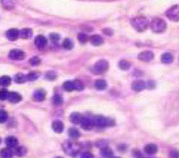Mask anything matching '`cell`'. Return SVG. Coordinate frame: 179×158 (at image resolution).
<instances>
[{"label": "cell", "instance_id": "cell-1", "mask_svg": "<svg viewBox=\"0 0 179 158\" xmlns=\"http://www.w3.org/2000/svg\"><path fill=\"white\" fill-rule=\"evenodd\" d=\"M131 25L137 32H143L149 27V21L146 17H135L131 20Z\"/></svg>", "mask_w": 179, "mask_h": 158}, {"label": "cell", "instance_id": "cell-2", "mask_svg": "<svg viewBox=\"0 0 179 158\" xmlns=\"http://www.w3.org/2000/svg\"><path fill=\"white\" fill-rule=\"evenodd\" d=\"M150 26L154 33H162L166 29V22L160 18H154L151 21Z\"/></svg>", "mask_w": 179, "mask_h": 158}, {"label": "cell", "instance_id": "cell-3", "mask_svg": "<svg viewBox=\"0 0 179 158\" xmlns=\"http://www.w3.org/2000/svg\"><path fill=\"white\" fill-rule=\"evenodd\" d=\"M109 64L105 59H101L99 61L95 64V66H93L92 72L95 74H103L108 70Z\"/></svg>", "mask_w": 179, "mask_h": 158}, {"label": "cell", "instance_id": "cell-4", "mask_svg": "<svg viewBox=\"0 0 179 158\" xmlns=\"http://www.w3.org/2000/svg\"><path fill=\"white\" fill-rule=\"evenodd\" d=\"M92 120L94 122V126H96L98 128H106V127L112 125V121L107 117H104L103 116H96Z\"/></svg>", "mask_w": 179, "mask_h": 158}, {"label": "cell", "instance_id": "cell-5", "mask_svg": "<svg viewBox=\"0 0 179 158\" xmlns=\"http://www.w3.org/2000/svg\"><path fill=\"white\" fill-rule=\"evenodd\" d=\"M63 150L67 155L75 156L78 152L80 151V147L75 143L66 142L65 144H63Z\"/></svg>", "mask_w": 179, "mask_h": 158}, {"label": "cell", "instance_id": "cell-6", "mask_svg": "<svg viewBox=\"0 0 179 158\" xmlns=\"http://www.w3.org/2000/svg\"><path fill=\"white\" fill-rule=\"evenodd\" d=\"M166 15L169 20L172 21H179V4L171 7L166 12Z\"/></svg>", "mask_w": 179, "mask_h": 158}, {"label": "cell", "instance_id": "cell-7", "mask_svg": "<svg viewBox=\"0 0 179 158\" xmlns=\"http://www.w3.org/2000/svg\"><path fill=\"white\" fill-rule=\"evenodd\" d=\"M9 57L13 60H22L25 58V53L21 50H12L9 54Z\"/></svg>", "mask_w": 179, "mask_h": 158}, {"label": "cell", "instance_id": "cell-8", "mask_svg": "<svg viewBox=\"0 0 179 158\" xmlns=\"http://www.w3.org/2000/svg\"><path fill=\"white\" fill-rule=\"evenodd\" d=\"M154 53L151 52V51H143V52L140 53L138 55V59L140 60H142L143 62H149L151 61L153 59H154Z\"/></svg>", "mask_w": 179, "mask_h": 158}, {"label": "cell", "instance_id": "cell-9", "mask_svg": "<svg viewBox=\"0 0 179 158\" xmlns=\"http://www.w3.org/2000/svg\"><path fill=\"white\" fill-rule=\"evenodd\" d=\"M80 125L82 127V129L85 130H91L94 127V122H93L92 119L83 116L82 121L80 122Z\"/></svg>", "mask_w": 179, "mask_h": 158}, {"label": "cell", "instance_id": "cell-10", "mask_svg": "<svg viewBox=\"0 0 179 158\" xmlns=\"http://www.w3.org/2000/svg\"><path fill=\"white\" fill-rule=\"evenodd\" d=\"M19 36H20V31L16 28H11L7 31L6 37L10 41H16L19 37Z\"/></svg>", "mask_w": 179, "mask_h": 158}, {"label": "cell", "instance_id": "cell-11", "mask_svg": "<svg viewBox=\"0 0 179 158\" xmlns=\"http://www.w3.org/2000/svg\"><path fill=\"white\" fill-rule=\"evenodd\" d=\"M34 43L39 49H44V47L46 46L47 44V39L46 37L43 35H39L36 37Z\"/></svg>", "mask_w": 179, "mask_h": 158}, {"label": "cell", "instance_id": "cell-12", "mask_svg": "<svg viewBox=\"0 0 179 158\" xmlns=\"http://www.w3.org/2000/svg\"><path fill=\"white\" fill-rule=\"evenodd\" d=\"M146 87H147L146 82H143L142 80H136V81H135V82H133L132 85H131L132 89L134 91H136V92L142 91V90H143Z\"/></svg>", "mask_w": 179, "mask_h": 158}, {"label": "cell", "instance_id": "cell-13", "mask_svg": "<svg viewBox=\"0 0 179 158\" xmlns=\"http://www.w3.org/2000/svg\"><path fill=\"white\" fill-rule=\"evenodd\" d=\"M6 145L8 148L10 149H13V148H16L17 145H18V140L16 137L14 136H9L6 138Z\"/></svg>", "mask_w": 179, "mask_h": 158}, {"label": "cell", "instance_id": "cell-14", "mask_svg": "<svg viewBox=\"0 0 179 158\" xmlns=\"http://www.w3.org/2000/svg\"><path fill=\"white\" fill-rule=\"evenodd\" d=\"M21 99H22L21 95L20 94H18V93L16 92L10 93L9 96H8V100H9L10 103H13V104L20 102Z\"/></svg>", "mask_w": 179, "mask_h": 158}, {"label": "cell", "instance_id": "cell-15", "mask_svg": "<svg viewBox=\"0 0 179 158\" xmlns=\"http://www.w3.org/2000/svg\"><path fill=\"white\" fill-rule=\"evenodd\" d=\"M52 129L54 131L57 133V134H61L62 133L63 129H64V124L62 121L60 120H56L52 122Z\"/></svg>", "mask_w": 179, "mask_h": 158}, {"label": "cell", "instance_id": "cell-16", "mask_svg": "<svg viewBox=\"0 0 179 158\" xmlns=\"http://www.w3.org/2000/svg\"><path fill=\"white\" fill-rule=\"evenodd\" d=\"M82 118H83V116L81 115L80 113H78V112H73L70 115V121L71 122H73V124H80V122L82 121Z\"/></svg>", "mask_w": 179, "mask_h": 158}, {"label": "cell", "instance_id": "cell-17", "mask_svg": "<svg viewBox=\"0 0 179 158\" xmlns=\"http://www.w3.org/2000/svg\"><path fill=\"white\" fill-rule=\"evenodd\" d=\"M90 43L94 46H100L103 43V38L100 35H93L90 38Z\"/></svg>", "mask_w": 179, "mask_h": 158}, {"label": "cell", "instance_id": "cell-18", "mask_svg": "<svg viewBox=\"0 0 179 158\" xmlns=\"http://www.w3.org/2000/svg\"><path fill=\"white\" fill-rule=\"evenodd\" d=\"M33 36V30L30 28H24L20 31V37L23 39H29Z\"/></svg>", "mask_w": 179, "mask_h": 158}, {"label": "cell", "instance_id": "cell-19", "mask_svg": "<svg viewBox=\"0 0 179 158\" xmlns=\"http://www.w3.org/2000/svg\"><path fill=\"white\" fill-rule=\"evenodd\" d=\"M144 151H145V152L148 155H154V154H155L156 152L158 151V147L154 144H149V145H147L145 146Z\"/></svg>", "mask_w": 179, "mask_h": 158}, {"label": "cell", "instance_id": "cell-20", "mask_svg": "<svg viewBox=\"0 0 179 158\" xmlns=\"http://www.w3.org/2000/svg\"><path fill=\"white\" fill-rule=\"evenodd\" d=\"M33 99L36 101H43L45 99V92L44 90H36L33 94Z\"/></svg>", "mask_w": 179, "mask_h": 158}, {"label": "cell", "instance_id": "cell-21", "mask_svg": "<svg viewBox=\"0 0 179 158\" xmlns=\"http://www.w3.org/2000/svg\"><path fill=\"white\" fill-rule=\"evenodd\" d=\"M161 62L164 63V64H169V63H172L174 59V57L171 54V53H165L161 55Z\"/></svg>", "mask_w": 179, "mask_h": 158}, {"label": "cell", "instance_id": "cell-22", "mask_svg": "<svg viewBox=\"0 0 179 158\" xmlns=\"http://www.w3.org/2000/svg\"><path fill=\"white\" fill-rule=\"evenodd\" d=\"M95 88L98 90H104L107 88V82L103 79H98L95 82Z\"/></svg>", "mask_w": 179, "mask_h": 158}, {"label": "cell", "instance_id": "cell-23", "mask_svg": "<svg viewBox=\"0 0 179 158\" xmlns=\"http://www.w3.org/2000/svg\"><path fill=\"white\" fill-rule=\"evenodd\" d=\"M1 158H11L13 156V151L10 148H4L0 151Z\"/></svg>", "mask_w": 179, "mask_h": 158}, {"label": "cell", "instance_id": "cell-24", "mask_svg": "<svg viewBox=\"0 0 179 158\" xmlns=\"http://www.w3.org/2000/svg\"><path fill=\"white\" fill-rule=\"evenodd\" d=\"M63 89H65L66 91L71 92L75 90V85H74V82L73 81H67L63 83Z\"/></svg>", "mask_w": 179, "mask_h": 158}, {"label": "cell", "instance_id": "cell-25", "mask_svg": "<svg viewBox=\"0 0 179 158\" xmlns=\"http://www.w3.org/2000/svg\"><path fill=\"white\" fill-rule=\"evenodd\" d=\"M113 151L108 147V146H105L102 149V156H103L104 158H111L113 157Z\"/></svg>", "mask_w": 179, "mask_h": 158}, {"label": "cell", "instance_id": "cell-26", "mask_svg": "<svg viewBox=\"0 0 179 158\" xmlns=\"http://www.w3.org/2000/svg\"><path fill=\"white\" fill-rule=\"evenodd\" d=\"M11 83V78L9 76H2L0 77V85L3 87H8Z\"/></svg>", "mask_w": 179, "mask_h": 158}, {"label": "cell", "instance_id": "cell-27", "mask_svg": "<svg viewBox=\"0 0 179 158\" xmlns=\"http://www.w3.org/2000/svg\"><path fill=\"white\" fill-rule=\"evenodd\" d=\"M68 134L72 138H78L80 136V133L75 128H71L68 130Z\"/></svg>", "mask_w": 179, "mask_h": 158}, {"label": "cell", "instance_id": "cell-28", "mask_svg": "<svg viewBox=\"0 0 179 158\" xmlns=\"http://www.w3.org/2000/svg\"><path fill=\"white\" fill-rule=\"evenodd\" d=\"M27 150L26 147H24V146H18L16 149V155L18 156H24L25 155H27Z\"/></svg>", "mask_w": 179, "mask_h": 158}, {"label": "cell", "instance_id": "cell-29", "mask_svg": "<svg viewBox=\"0 0 179 158\" xmlns=\"http://www.w3.org/2000/svg\"><path fill=\"white\" fill-rule=\"evenodd\" d=\"M14 79H15V82H17V83H23L27 80V76L23 75L22 73H18L15 76Z\"/></svg>", "mask_w": 179, "mask_h": 158}, {"label": "cell", "instance_id": "cell-30", "mask_svg": "<svg viewBox=\"0 0 179 158\" xmlns=\"http://www.w3.org/2000/svg\"><path fill=\"white\" fill-rule=\"evenodd\" d=\"M62 47L64 49H66V50H72L73 47V43L72 40L70 39V38H66V39L63 41L62 43Z\"/></svg>", "mask_w": 179, "mask_h": 158}, {"label": "cell", "instance_id": "cell-31", "mask_svg": "<svg viewBox=\"0 0 179 158\" xmlns=\"http://www.w3.org/2000/svg\"><path fill=\"white\" fill-rule=\"evenodd\" d=\"M119 66L120 69L128 70L130 67H131V63H130L129 61L126 60V59H122V60L119 61Z\"/></svg>", "mask_w": 179, "mask_h": 158}, {"label": "cell", "instance_id": "cell-32", "mask_svg": "<svg viewBox=\"0 0 179 158\" xmlns=\"http://www.w3.org/2000/svg\"><path fill=\"white\" fill-rule=\"evenodd\" d=\"M39 77V74L36 72H32L27 75V80L28 81H35Z\"/></svg>", "mask_w": 179, "mask_h": 158}, {"label": "cell", "instance_id": "cell-33", "mask_svg": "<svg viewBox=\"0 0 179 158\" xmlns=\"http://www.w3.org/2000/svg\"><path fill=\"white\" fill-rule=\"evenodd\" d=\"M10 93L8 92V90L5 89H0V100H5L8 99V96H9Z\"/></svg>", "mask_w": 179, "mask_h": 158}, {"label": "cell", "instance_id": "cell-34", "mask_svg": "<svg viewBox=\"0 0 179 158\" xmlns=\"http://www.w3.org/2000/svg\"><path fill=\"white\" fill-rule=\"evenodd\" d=\"M53 102L55 105H62L63 102L62 97L60 95V94H56V95L53 97Z\"/></svg>", "mask_w": 179, "mask_h": 158}, {"label": "cell", "instance_id": "cell-35", "mask_svg": "<svg viewBox=\"0 0 179 158\" xmlns=\"http://www.w3.org/2000/svg\"><path fill=\"white\" fill-rule=\"evenodd\" d=\"M74 82V85H75V90H78V91H80L84 89V84L83 82H81L79 79H76L73 81Z\"/></svg>", "mask_w": 179, "mask_h": 158}, {"label": "cell", "instance_id": "cell-36", "mask_svg": "<svg viewBox=\"0 0 179 158\" xmlns=\"http://www.w3.org/2000/svg\"><path fill=\"white\" fill-rule=\"evenodd\" d=\"M78 39H79V41L81 43H85L88 41V36H87L86 34H85V33H80L78 35Z\"/></svg>", "mask_w": 179, "mask_h": 158}, {"label": "cell", "instance_id": "cell-37", "mask_svg": "<svg viewBox=\"0 0 179 158\" xmlns=\"http://www.w3.org/2000/svg\"><path fill=\"white\" fill-rule=\"evenodd\" d=\"M8 118V113L4 110H0V122H4Z\"/></svg>", "mask_w": 179, "mask_h": 158}, {"label": "cell", "instance_id": "cell-38", "mask_svg": "<svg viewBox=\"0 0 179 158\" xmlns=\"http://www.w3.org/2000/svg\"><path fill=\"white\" fill-rule=\"evenodd\" d=\"M45 78L50 80V81H53V80L57 78V74H56L55 72H48L45 74Z\"/></svg>", "mask_w": 179, "mask_h": 158}, {"label": "cell", "instance_id": "cell-39", "mask_svg": "<svg viewBox=\"0 0 179 158\" xmlns=\"http://www.w3.org/2000/svg\"><path fill=\"white\" fill-rule=\"evenodd\" d=\"M41 63V59L39 57H33L32 59H30V64L32 66H38Z\"/></svg>", "mask_w": 179, "mask_h": 158}, {"label": "cell", "instance_id": "cell-40", "mask_svg": "<svg viewBox=\"0 0 179 158\" xmlns=\"http://www.w3.org/2000/svg\"><path fill=\"white\" fill-rule=\"evenodd\" d=\"M50 39H51V41H52L53 43H57L60 40V36L58 34H57V33H52V34H50Z\"/></svg>", "mask_w": 179, "mask_h": 158}, {"label": "cell", "instance_id": "cell-41", "mask_svg": "<svg viewBox=\"0 0 179 158\" xmlns=\"http://www.w3.org/2000/svg\"><path fill=\"white\" fill-rule=\"evenodd\" d=\"M170 157L171 158H179V152L176 150L172 151L170 152Z\"/></svg>", "mask_w": 179, "mask_h": 158}, {"label": "cell", "instance_id": "cell-42", "mask_svg": "<svg viewBox=\"0 0 179 158\" xmlns=\"http://www.w3.org/2000/svg\"><path fill=\"white\" fill-rule=\"evenodd\" d=\"M80 158H94V156L90 152H84L82 153Z\"/></svg>", "mask_w": 179, "mask_h": 158}, {"label": "cell", "instance_id": "cell-43", "mask_svg": "<svg viewBox=\"0 0 179 158\" xmlns=\"http://www.w3.org/2000/svg\"><path fill=\"white\" fill-rule=\"evenodd\" d=\"M113 158H120V157H113Z\"/></svg>", "mask_w": 179, "mask_h": 158}, {"label": "cell", "instance_id": "cell-44", "mask_svg": "<svg viewBox=\"0 0 179 158\" xmlns=\"http://www.w3.org/2000/svg\"><path fill=\"white\" fill-rule=\"evenodd\" d=\"M0 143H1V138H0Z\"/></svg>", "mask_w": 179, "mask_h": 158}, {"label": "cell", "instance_id": "cell-45", "mask_svg": "<svg viewBox=\"0 0 179 158\" xmlns=\"http://www.w3.org/2000/svg\"><path fill=\"white\" fill-rule=\"evenodd\" d=\"M56 158H62V157H56Z\"/></svg>", "mask_w": 179, "mask_h": 158}, {"label": "cell", "instance_id": "cell-46", "mask_svg": "<svg viewBox=\"0 0 179 158\" xmlns=\"http://www.w3.org/2000/svg\"></svg>", "mask_w": 179, "mask_h": 158}]
</instances>
